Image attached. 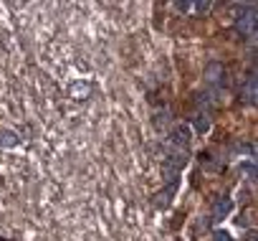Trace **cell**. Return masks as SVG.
<instances>
[{"label": "cell", "instance_id": "obj_1", "mask_svg": "<svg viewBox=\"0 0 258 241\" xmlns=\"http://www.w3.org/2000/svg\"><path fill=\"white\" fill-rule=\"evenodd\" d=\"M185 165H187V155H185V152H172V155H167V158L162 160L165 180H167V183H170V180H177V175L185 170Z\"/></svg>", "mask_w": 258, "mask_h": 241}, {"label": "cell", "instance_id": "obj_2", "mask_svg": "<svg viewBox=\"0 0 258 241\" xmlns=\"http://www.w3.org/2000/svg\"><path fill=\"white\" fill-rule=\"evenodd\" d=\"M235 31L240 36H253L256 33V5H248V10L235 18Z\"/></svg>", "mask_w": 258, "mask_h": 241}, {"label": "cell", "instance_id": "obj_3", "mask_svg": "<svg viewBox=\"0 0 258 241\" xmlns=\"http://www.w3.org/2000/svg\"><path fill=\"white\" fill-rule=\"evenodd\" d=\"M230 211H233V201L230 198H218L215 203H213V221H223V218H228L230 216Z\"/></svg>", "mask_w": 258, "mask_h": 241}, {"label": "cell", "instance_id": "obj_4", "mask_svg": "<svg viewBox=\"0 0 258 241\" xmlns=\"http://www.w3.org/2000/svg\"><path fill=\"white\" fill-rule=\"evenodd\" d=\"M223 64H218V61H213V64H208L205 66V71H202V79L208 81V84H218V81H223Z\"/></svg>", "mask_w": 258, "mask_h": 241}, {"label": "cell", "instance_id": "obj_5", "mask_svg": "<svg viewBox=\"0 0 258 241\" xmlns=\"http://www.w3.org/2000/svg\"><path fill=\"white\" fill-rule=\"evenodd\" d=\"M190 135L193 132H190V127H187V125H177L175 130H172V142H175L177 147H185V145H190V140H193Z\"/></svg>", "mask_w": 258, "mask_h": 241}, {"label": "cell", "instance_id": "obj_6", "mask_svg": "<svg viewBox=\"0 0 258 241\" xmlns=\"http://www.w3.org/2000/svg\"><path fill=\"white\" fill-rule=\"evenodd\" d=\"M177 183H180V180H170V183H167V188L157 196V201H154V203H157V208H167V206H170L172 196L177 193Z\"/></svg>", "mask_w": 258, "mask_h": 241}, {"label": "cell", "instance_id": "obj_7", "mask_svg": "<svg viewBox=\"0 0 258 241\" xmlns=\"http://www.w3.org/2000/svg\"><path fill=\"white\" fill-rule=\"evenodd\" d=\"M18 142H21V137L15 130H8V127L0 130V147H15Z\"/></svg>", "mask_w": 258, "mask_h": 241}, {"label": "cell", "instance_id": "obj_8", "mask_svg": "<svg viewBox=\"0 0 258 241\" xmlns=\"http://www.w3.org/2000/svg\"><path fill=\"white\" fill-rule=\"evenodd\" d=\"M193 125H195V132H200V135L210 132V114L208 112H198L195 119H193Z\"/></svg>", "mask_w": 258, "mask_h": 241}, {"label": "cell", "instance_id": "obj_9", "mask_svg": "<svg viewBox=\"0 0 258 241\" xmlns=\"http://www.w3.org/2000/svg\"><path fill=\"white\" fill-rule=\"evenodd\" d=\"M89 92H91V87L86 81H74L71 87H68V94H71L74 99H84V97H89Z\"/></svg>", "mask_w": 258, "mask_h": 241}, {"label": "cell", "instance_id": "obj_10", "mask_svg": "<svg viewBox=\"0 0 258 241\" xmlns=\"http://www.w3.org/2000/svg\"><path fill=\"white\" fill-rule=\"evenodd\" d=\"M246 99L248 104H256V74H251L246 81Z\"/></svg>", "mask_w": 258, "mask_h": 241}, {"label": "cell", "instance_id": "obj_11", "mask_svg": "<svg viewBox=\"0 0 258 241\" xmlns=\"http://www.w3.org/2000/svg\"><path fill=\"white\" fill-rule=\"evenodd\" d=\"M240 170H243V173L248 175V180H251V183H256V165H253V160L243 163V165H240Z\"/></svg>", "mask_w": 258, "mask_h": 241}, {"label": "cell", "instance_id": "obj_12", "mask_svg": "<svg viewBox=\"0 0 258 241\" xmlns=\"http://www.w3.org/2000/svg\"><path fill=\"white\" fill-rule=\"evenodd\" d=\"M190 8H195V13H198V15H205V13H208L213 5H210V3H193Z\"/></svg>", "mask_w": 258, "mask_h": 241}, {"label": "cell", "instance_id": "obj_13", "mask_svg": "<svg viewBox=\"0 0 258 241\" xmlns=\"http://www.w3.org/2000/svg\"><path fill=\"white\" fill-rule=\"evenodd\" d=\"M213 239H215V241H230V234H228V231H215Z\"/></svg>", "mask_w": 258, "mask_h": 241}, {"label": "cell", "instance_id": "obj_14", "mask_svg": "<svg viewBox=\"0 0 258 241\" xmlns=\"http://www.w3.org/2000/svg\"><path fill=\"white\" fill-rule=\"evenodd\" d=\"M246 241H256V231H248L246 234Z\"/></svg>", "mask_w": 258, "mask_h": 241}]
</instances>
